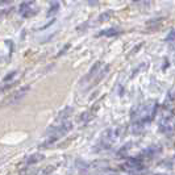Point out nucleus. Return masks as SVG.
<instances>
[{
  "instance_id": "f257e3e1",
  "label": "nucleus",
  "mask_w": 175,
  "mask_h": 175,
  "mask_svg": "<svg viewBox=\"0 0 175 175\" xmlns=\"http://www.w3.org/2000/svg\"><path fill=\"white\" fill-rule=\"evenodd\" d=\"M37 12H38V8L36 7L34 1H24L19 8V13L25 19L32 17V16H34Z\"/></svg>"
},
{
  "instance_id": "f03ea898",
  "label": "nucleus",
  "mask_w": 175,
  "mask_h": 175,
  "mask_svg": "<svg viewBox=\"0 0 175 175\" xmlns=\"http://www.w3.org/2000/svg\"><path fill=\"white\" fill-rule=\"evenodd\" d=\"M123 31H121L120 28H108V29H104V31L99 32V37H117V36H120Z\"/></svg>"
},
{
  "instance_id": "7ed1b4c3",
  "label": "nucleus",
  "mask_w": 175,
  "mask_h": 175,
  "mask_svg": "<svg viewBox=\"0 0 175 175\" xmlns=\"http://www.w3.org/2000/svg\"><path fill=\"white\" fill-rule=\"evenodd\" d=\"M29 90H31V87H29V86L21 87L19 91H16L15 94H13V96L11 99V103H17V101H20L26 95V92H29Z\"/></svg>"
},
{
  "instance_id": "20e7f679",
  "label": "nucleus",
  "mask_w": 175,
  "mask_h": 175,
  "mask_svg": "<svg viewBox=\"0 0 175 175\" xmlns=\"http://www.w3.org/2000/svg\"><path fill=\"white\" fill-rule=\"evenodd\" d=\"M163 17H159V19H153V20H149V21L146 22V26L149 31H154V29H158L161 25H162L163 22Z\"/></svg>"
},
{
  "instance_id": "39448f33",
  "label": "nucleus",
  "mask_w": 175,
  "mask_h": 175,
  "mask_svg": "<svg viewBox=\"0 0 175 175\" xmlns=\"http://www.w3.org/2000/svg\"><path fill=\"white\" fill-rule=\"evenodd\" d=\"M72 112H74V109H72L71 107H66L65 109H62V111L58 113V116H57V121H61V123H62V121H65L66 118H67V117L72 113Z\"/></svg>"
},
{
  "instance_id": "423d86ee",
  "label": "nucleus",
  "mask_w": 175,
  "mask_h": 175,
  "mask_svg": "<svg viewBox=\"0 0 175 175\" xmlns=\"http://www.w3.org/2000/svg\"><path fill=\"white\" fill-rule=\"evenodd\" d=\"M100 61H98L96 62V63H95L94 66H92V67H91V70L90 71H88V74L87 75H86V77L83 78V82H87V80H90V79L92 78V77H95V75H96V71L99 70V69H100Z\"/></svg>"
},
{
  "instance_id": "0eeeda50",
  "label": "nucleus",
  "mask_w": 175,
  "mask_h": 175,
  "mask_svg": "<svg viewBox=\"0 0 175 175\" xmlns=\"http://www.w3.org/2000/svg\"><path fill=\"white\" fill-rule=\"evenodd\" d=\"M112 16H113V11H105L103 12L100 16H99V21L103 22V21H107V20H109Z\"/></svg>"
},
{
  "instance_id": "6e6552de",
  "label": "nucleus",
  "mask_w": 175,
  "mask_h": 175,
  "mask_svg": "<svg viewBox=\"0 0 175 175\" xmlns=\"http://www.w3.org/2000/svg\"><path fill=\"white\" fill-rule=\"evenodd\" d=\"M108 70H109V66H105V67H104V71H100V74H99V75H98V77H96V79H95V80H94V83H92V86L98 84V83H99V82H100V80H101V79H103V77H104V75H105V72H107Z\"/></svg>"
},
{
  "instance_id": "1a4fd4ad",
  "label": "nucleus",
  "mask_w": 175,
  "mask_h": 175,
  "mask_svg": "<svg viewBox=\"0 0 175 175\" xmlns=\"http://www.w3.org/2000/svg\"><path fill=\"white\" fill-rule=\"evenodd\" d=\"M58 9H59V4L58 3H54L50 8H49V11H48V16H51V15H54V13H57L58 12Z\"/></svg>"
},
{
  "instance_id": "9d476101",
  "label": "nucleus",
  "mask_w": 175,
  "mask_h": 175,
  "mask_svg": "<svg viewBox=\"0 0 175 175\" xmlns=\"http://www.w3.org/2000/svg\"><path fill=\"white\" fill-rule=\"evenodd\" d=\"M166 42H169V44H173L174 42V31L173 29H171L170 33L166 36Z\"/></svg>"
},
{
  "instance_id": "9b49d317",
  "label": "nucleus",
  "mask_w": 175,
  "mask_h": 175,
  "mask_svg": "<svg viewBox=\"0 0 175 175\" xmlns=\"http://www.w3.org/2000/svg\"><path fill=\"white\" fill-rule=\"evenodd\" d=\"M15 75H16V71H12L11 74L5 75V77H4V79H3V80H4V82H7V80H11V79H12L13 77H15Z\"/></svg>"
},
{
  "instance_id": "f8f14e48",
  "label": "nucleus",
  "mask_w": 175,
  "mask_h": 175,
  "mask_svg": "<svg viewBox=\"0 0 175 175\" xmlns=\"http://www.w3.org/2000/svg\"><path fill=\"white\" fill-rule=\"evenodd\" d=\"M69 48H70V45H69V44H67V45H65V48H63V49H62V50H61V51H59V53H58V54H57V57H61V55H62V54H65V51H66V50H67V49H69Z\"/></svg>"
},
{
  "instance_id": "ddd939ff",
  "label": "nucleus",
  "mask_w": 175,
  "mask_h": 175,
  "mask_svg": "<svg viewBox=\"0 0 175 175\" xmlns=\"http://www.w3.org/2000/svg\"><path fill=\"white\" fill-rule=\"evenodd\" d=\"M169 99H170L171 101H174V91H173V90L169 92Z\"/></svg>"
},
{
  "instance_id": "4468645a",
  "label": "nucleus",
  "mask_w": 175,
  "mask_h": 175,
  "mask_svg": "<svg viewBox=\"0 0 175 175\" xmlns=\"http://www.w3.org/2000/svg\"><path fill=\"white\" fill-rule=\"evenodd\" d=\"M5 1H9V0H3V1H1V3H5Z\"/></svg>"
},
{
  "instance_id": "2eb2a0df",
  "label": "nucleus",
  "mask_w": 175,
  "mask_h": 175,
  "mask_svg": "<svg viewBox=\"0 0 175 175\" xmlns=\"http://www.w3.org/2000/svg\"><path fill=\"white\" fill-rule=\"evenodd\" d=\"M133 1H138V0H133Z\"/></svg>"
}]
</instances>
